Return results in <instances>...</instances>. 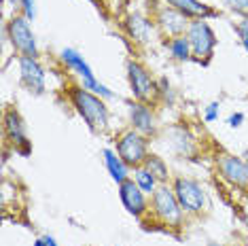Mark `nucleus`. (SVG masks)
<instances>
[{
	"mask_svg": "<svg viewBox=\"0 0 248 246\" xmlns=\"http://www.w3.org/2000/svg\"><path fill=\"white\" fill-rule=\"evenodd\" d=\"M70 100L77 113L83 117V121L89 125V130L102 132L108 125V108L100 100L98 93L89 92L85 87H70Z\"/></svg>",
	"mask_w": 248,
	"mask_h": 246,
	"instance_id": "f257e3e1",
	"label": "nucleus"
},
{
	"mask_svg": "<svg viewBox=\"0 0 248 246\" xmlns=\"http://www.w3.org/2000/svg\"><path fill=\"white\" fill-rule=\"evenodd\" d=\"M151 206H153V215L159 219L163 225L168 227H180L185 219V210L180 208L174 189L168 184H159L155 189V193L151 195Z\"/></svg>",
	"mask_w": 248,
	"mask_h": 246,
	"instance_id": "f03ea898",
	"label": "nucleus"
},
{
	"mask_svg": "<svg viewBox=\"0 0 248 246\" xmlns=\"http://www.w3.org/2000/svg\"><path fill=\"white\" fill-rule=\"evenodd\" d=\"M187 38L191 45L193 60L208 64L214 53V47H217V34H214L210 24L206 19H193L187 28Z\"/></svg>",
	"mask_w": 248,
	"mask_h": 246,
	"instance_id": "7ed1b4c3",
	"label": "nucleus"
},
{
	"mask_svg": "<svg viewBox=\"0 0 248 246\" xmlns=\"http://www.w3.org/2000/svg\"><path fill=\"white\" fill-rule=\"evenodd\" d=\"M127 79H129V87H132L134 98L138 102L151 104L159 96V85L151 77V72L142 64H138V62H134V60L127 62Z\"/></svg>",
	"mask_w": 248,
	"mask_h": 246,
	"instance_id": "20e7f679",
	"label": "nucleus"
},
{
	"mask_svg": "<svg viewBox=\"0 0 248 246\" xmlns=\"http://www.w3.org/2000/svg\"><path fill=\"white\" fill-rule=\"evenodd\" d=\"M174 195H176L180 208L187 215H200L206 208V191L197 181L193 178L178 176L174 178Z\"/></svg>",
	"mask_w": 248,
	"mask_h": 246,
	"instance_id": "39448f33",
	"label": "nucleus"
},
{
	"mask_svg": "<svg viewBox=\"0 0 248 246\" xmlns=\"http://www.w3.org/2000/svg\"><path fill=\"white\" fill-rule=\"evenodd\" d=\"M117 153L119 157L125 161L127 166L138 168L144 164V159L149 157V142H146V136H142L136 130H127L121 134L119 142H117Z\"/></svg>",
	"mask_w": 248,
	"mask_h": 246,
	"instance_id": "423d86ee",
	"label": "nucleus"
},
{
	"mask_svg": "<svg viewBox=\"0 0 248 246\" xmlns=\"http://www.w3.org/2000/svg\"><path fill=\"white\" fill-rule=\"evenodd\" d=\"M7 36L11 45L21 53V55H30V58H36L38 47H36V38L34 32L30 28V19L26 15H15L13 19L7 24Z\"/></svg>",
	"mask_w": 248,
	"mask_h": 246,
	"instance_id": "0eeeda50",
	"label": "nucleus"
},
{
	"mask_svg": "<svg viewBox=\"0 0 248 246\" xmlns=\"http://www.w3.org/2000/svg\"><path fill=\"white\" fill-rule=\"evenodd\" d=\"M62 62H64L68 68H72L78 77H81V79H83V87H85V89L98 93V96H102V98H112V92L95 79L92 68H89V64L83 60V55L78 51H75V49H64V51H62Z\"/></svg>",
	"mask_w": 248,
	"mask_h": 246,
	"instance_id": "6e6552de",
	"label": "nucleus"
},
{
	"mask_svg": "<svg viewBox=\"0 0 248 246\" xmlns=\"http://www.w3.org/2000/svg\"><path fill=\"white\" fill-rule=\"evenodd\" d=\"M119 198L125 210L129 215H134L136 219H142V216L149 212V204H146V198H144V191L136 184V181L127 178V181L119 183Z\"/></svg>",
	"mask_w": 248,
	"mask_h": 246,
	"instance_id": "1a4fd4ad",
	"label": "nucleus"
},
{
	"mask_svg": "<svg viewBox=\"0 0 248 246\" xmlns=\"http://www.w3.org/2000/svg\"><path fill=\"white\" fill-rule=\"evenodd\" d=\"M217 164L225 181L231 183L233 187L248 189V164L244 159L233 157V155H221Z\"/></svg>",
	"mask_w": 248,
	"mask_h": 246,
	"instance_id": "9d476101",
	"label": "nucleus"
},
{
	"mask_svg": "<svg viewBox=\"0 0 248 246\" xmlns=\"http://www.w3.org/2000/svg\"><path fill=\"white\" fill-rule=\"evenodd\" d=\"M19 75H21V83L28 87V92L38 93V96L45 92V70L36 58L19 55Z\"/></svg>",
	"mask_w": 248,
	"mask_h": 246,
	"instance_id": "9b49d317",
	"label": "nucleus"
},
{
	"mask_svg": "<svg viewBox=\"0 0 248 246\" xmlns=\"http://www.w3.org/2000/svg\"><path fill=\"white\" fill-rule=\"evenodd\" d=\"M4 132H7L9 140L15 144V151H19L21 155H30V140L26 136L24 119L15 108H7L4 113Z\"/></svg>",
	"mask_w": 248,
	"mask_h": 246,
	"instance_id": "f8f14e48",
	"label": "nucleus"
},
{
	"mask_svg": "<svg viewBox=\"0 0 248 246\" xmlns=\"http://www.w3.org/2000/svg\"><path fill=\"white\" fill-rule=\"evenodd\" d=\"M157 26L161 28L163 32H166L168 36H183V34H187V28H189V17L187 15H183L180 11L176 9H172V7H163L157 11Z\"/></svg>",
	"mask_w": 248,
	"mask_h": 246,
	"instance_id": "ddd939ff",
	"label": "nucleus"
},
{
	"mask_svg": "<svg viewBox=\"0 0 248 246\" xmlns=\"http://www.w3.org/2000/svg\"><path fill=\"white\" fill-rule=\"evenodd\" d=\"M129 119H132V127L140 132L142 136H155L157 125H155V115L149 108V104L136 102L129 108Z\"/></svg>",
	"mask_w": 248,
	"mask_h": 246,
	"instance_id": "4468645a",
	"label": "nucleus"
},
{
	"mask_svg": "<svg viewBox=\"0 0 248 246\" xmlns=\"http://www.w3.org/2000/svg\"><path fill=\"white\" fill-rule=\"evenodd\" d=\"M123 28H125L127 36L132 38L134 43L146 45V43L151 41V32H153V21L146 19L144 15H140V13H132L125 21H123Z\"/></svg>",
	"mask_w": 248,
	"mask_h": 246,
	"instance_id": "2eb2a0df",
	"label": "nucleus"
},
{
	"mask_svg": "<svg viewBox=\"0 0 248 246\" xmlns=\"http://www.w3.org/2000/svg\"><path fill=\"white\" fill-rule=\"evenodd\" d=\"M166 2H168V7L180 11L189 19H206V17H214L217 15V11L210 9L204 2H200V0H166Z\"/></svg>",
	"mask_w": 248,
	"mask_h": 246,
	"instance_id": "dca6fc26",
	"label": "nucleus"
},
{
	"mask_svg": "<svg viewBox=\"0 0 248 246\" xmlns=\"http://www.w3.org/2000/svg\"><path fill=\"white\" fill-rule=\"evenodd\" d=\"M102 155H104V164L108 168V174L112 176V181L117 184L127 181V164L119 157V153H115V151H110V149H104Z\"/></svg>",
	"mask_w": 248,
	"mask_h": 246,
	"instance_id": "f3484780",
	"label": "nucleus"
},
{
	"mask_svg": "<svg viewBox=\"0 0 248 246\" xmlns=\"http://www.w3.org/2000/svg\"><path fill=\"white\" fill-rule=\"evenodd\" d=\"M142 166L157 178V183H159V184H166V183H168V178H170V170H168V164L163 161V157L149 153V157L144 159Z\"/></svg>",
	"mask_w": 248,
	"mask_h": 246,
	"instance_id": "a211bd4d",
	"label": "nucleus"
},
{
	"mask_svg": "<svg viewBox=\"0 0 248 246\" xmlns=\"http://www.w3.org/2000/svg\"><path fill=\"white\" fill-rule=\"evenodd\" d=\"M168 47H170V53L174 55V60H178V62H187V60L193 58V55H191V45H189L187 34L170 38Z\"/></svg>",
	"mask_w": 248,
	"mask_h": 246,
	"instance_id": "6ab92c4d",
	"label": "nucleus"
},
{
	"mask_svg": "<svg viewBox=\"0 0 248 246\" xmlns=\"http://www.w3.org/2000/svg\"><path fill=\"white\" fill-rule=\"evenodd\" d=\"M134 181H136V184L140 189H142L144 193H149V195H153L155 193V189L159 187V183H157V178L151 174L149 170H146L144 166H138V168H134Z\"/></svg>",
	"mask_w": 248,
	"mask_h": 246,
	"instance_id": "aec40b11",
	"label": "nucleus"
},
{
	"mask_svg": "<svg viewBox=\"0 0 248 246\" xmlns=\"http://www.w3.org/2000/svg\"><path fill=\"white\" fill-rule=\"evenodd\" d=\"M225 2H227L233 11H238L240 15L248 17V0H225Z\"/></svg>",
	"mask_w": 248,
	"mask_h": 246,
	"instance_id": "412c9836",
	"label": "nucleus"
},
{
	"mask_svg": "<svg viewBox=\"0 0 248 246\" xmlns=\"http://www.w3.org/2000/svg\"><path fill=\"white\" fill-rule=\"evenodd\" d=\"M235 30H238V34H240V41H242V45H244V49L248 51V17H244L238 24V28H235Z\"/></svg>",
	"mask_w": 248,
	"mask_h": 246,
	"instance_id": "4be33fe9",
	"label": "nucleus"
},
{
	"mask_svg": "<svg viewBox=\"0 0 248 246\" xmlns=\"http://www.w3.org/2000/svg\"><path fill=\"white\" fill-rule=\"evenodd\" d=\"M204 119H206L208 123H212V121H217V119H218V102H212V104H208V106H206Z\"/></svg>",
	"mask_w": 248,
	"mask_h": 246,
	"instance_id": "5701e85b",
	"label": "nucleus"
},
{
	"mask_svg": "<svg viewBox=\"0 0 248 246\" xmlns=\"http://www.w3.org/2000/svg\"><path fill=\"white\" fill-rule=\"evenodd\" d=\"M21 11L28 19H34L36 15V7H34V0H21Z\"/></svg>",
	"mask_w": 248,
	"mask_h": 246,
	"instance_id": "b1692460",
	"label": "nucleus"
},
{
	"mask_svg": "<svg viewBox=\"0 0 248 246\" xmlns=\"http://www.w3.org/2000/svg\"><path fill=\"white\" fill-rule=\"evenodd\" d=\"M242 121H244V115H242V113H233V115L229 117V125L231 127H240Z\"/></svg>",
	"mask_w": 248,
	"mask_h": 246,
	"instance_id": "393cba45",
	"label": "nucleus"
},
{
	"mask_svg": "<svg viewBox=\"0 0 248 246\" xmlns=\"http://www.w3.org/2000/svg\"><path fill=\"white\" fill-rule=\"evenodd\" d=\"M43 240L47 242V246H58V242H55L53 236H43Z\"/></svg>",
	"mask_w": 248,
	"mask_h": 246,
	"instance_id": "a878e982",
	"label": "nucleus"
},
{
	"mask_svg": "<svg viewBox=\"0 0 248 246\" xmlns=\"http://www.w3.org/2000/svg\"><path fill=\"white\" fill-rule=\"evenodd\" d=\"M242 212H244V221L248 223V198H246V204L242 206Z\"/></svg>",
	"mask_w": 248,
	"mask_h": 246,
	"instance_id": "bb28decb",
	"label": "nucleus"
},
{
	"mask_svg": "<svg viewBox=\"0 0 248 246\" xmlns=\"http://www.w3.org/2000/svg\"><path fill=\"white\" fill-rule=\"evenodd\" d=\"M34 246H47V242H45V240H43V238H38V240H36V242H34Z\"/></svg>",
	"mask_w": 248,
	"mask_h": 246,
	"instance_id": "cd10ccee",
	"label": "nucleus"
},
{
	"mask_svg": "<svg viewBox=\"0 0 248 246\" xmlns=\"http://www.w3.org/2000/svg\"><path fill=\"white\" fill-rule=\"evenodd\" d=\"M208 246H223V244H217V242H210V244H208Z\"/></svg>",
	"mask_w": 248,
	"mask_h": 246,
	"instance_id": "c85d7f7f",
	"label": "nucleus"
}]
</instances>
